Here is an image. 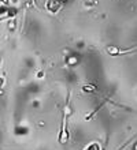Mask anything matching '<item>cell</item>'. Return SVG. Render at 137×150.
I'll list each match as a JSON object with an SVG mask.
<instances>
[{"instance_id":"cell-8","label":"cell","mask_w":137,"mask_h":150,"mask_svg":"<svg viewBox=\"0 0 137 150\" xmlns=\"http://www.w3.org/2000/svg\"><path fill=\"white\" fill-rule=\"evenodd\" d=\"M44 76H45V72H44L43 70H40V71L36 72V78L37 79H44Z\"/></svg>"},{"instance_id":"cell-7","label":"cell","mask_w":137,"mask_h":150,"mask_svg":"<svg viewBox=\"0 0 137 150\" xmlns=\"http://www.w3.org/2000/svg\"><path fill=\"white\" fill-rule=\"evenodd\" d=\"M82 90L84 91H93L95 86L93 85H85V86H82Z\"/></svg>"},{"instance_id":"cell-2","label":"cell","mask_w":137,"mask_h":150,"mask_svg":"<svg viewBox=\"0 0 137 150\" xmlns=\"http://www.w3.org/2000/svg\"><path fill=\"white\" fill-rule=\"evenodd\" d=\"M78 62H80V59L75 53H69V56L66 57V63L69 64V66H77Z\"/></svg>"},{"instance_id":"cell-9","label":"cell","mask_w":137,"mask_h":150,"mask_svg":"<svg viewBox=\"0 0 137 150\" xmlns=\"http://www.w3.org/2000/svg\"><path fill=\"white\" fill-rule=\"evenodd\" d=\"M62 1H67V0H62Z\"/></svg>"},{"instance_id":"cell-3","label":"cell","mask_w":137,"mask_h":150,"mask_svg":"<svg viewBox=\"0 0 137 150\" xmlns=\"http://www.w3.org/2000/svg\"><path fill=\"white\" fill-rule=\"evenodd\" d=\"M59 7H60V6H59V3L56 0H49V1H48V10H49V11H56Z\"/></svg>"},{"instance_id":"cell-5","label":"cell","mask_w":137,"mask_h":150,"mask_svg":"<svg viewBox=\"0 0 137 150\" xmlns=\"http://www.w3.org/2000/svg\"><path fill=\"white\" fill-rule=\"evenodd\" d=\"M107 52H108L110 55H113V56H117V55H119V53H122L118 47H108L107 48Z\"/></svg>"},{"instance_id":"cell-6","label":"cell","mask_w":137,"mask_h":150,"mask_svg":"<svg viewBox=\"0 0 137 150\" xmlns=\"http://www.w3.org/2000/svg\"><path fill=\"white\" fill-rule=\"evenodd\" d=\"M85 150H100V146H99L98 143L93 142V143H90V145H88Z\"/></svg>"},{"instance_id":"cell-1","label":"cell","mask_w":137,"mask_h":150,"mask_svg":"<svg viewBox=\"0 0 137 150\" xmlns=\"http://www.w3.org/2000/svg\"><path fill=\"white\" fill-rule=\"evenodd\" d=\"M67 117L63 116V124H62V130L59 132V142L60 143H66L70 139V132L67 130Z\"/></svg>"},{"instance_id":"cell-4","label":"cell","mask_w":137,"mask_h":150,"mask_svg":"<svg viewBox=\"0 0 137 150\" xmlns=\"http://www.w3.org/2000/svg\"><path fill=\"white\" fill-rule=\"evenodd\" d=\"M27 131H29V128L27 127H24V126H18L15 128V135H25V134H27Z\"/></svg>"}]
</instances>
